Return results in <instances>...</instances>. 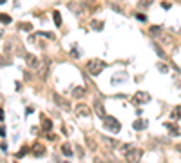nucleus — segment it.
<instances>
[{
  "label": "nucleus",
  "instance_id": "obj_16",
  "mask_svg": "<svg viewBox=\"0 0 181 163\" xmlns=\"http://www.w3.org/2000/svg\"><path fill=\"white\" fill-rule=\"evenodd\" d=\"M62 152L67 156V158H71V156H72V149H71V145H69V143H64V145H62Z\"/></svg>",
  "mask_w": 181,
  "mask_h": 163
},
{
  "label": "nucleus",
  "instance_id": "obj_3",
  "mask_svg": "<svg viewBox=\"0 0 181 163\" xmlns=\"http://www.w3.org/2000/svg\"><path fill=\"white\" fill-rule=\"evenodd\" d=\"M123 152H125V160L127 161H138L141 158V151L139 149H130V145H123Z\"/></svg>",
  "mask_w": 181,
  "mask_h": 163
},
{
  "label": "nucleus",
  "instance_id": "obj_26",
  "mask_svg": "<svg viewBox=\"0 0 181 163\" xmlns=\"http://www.w3.org/2000/svg\"><path fill=\"white\" fill-rule=\"evenodd\" d=\"M136 18L139 22H147V15H143V13H136Z\"/></svg>",
  "mask_w": 181,
  "mask_h": 163
},
{
  "label": "nucleus",
  "instance_id": "obj_7",
  "mask_svg": "<svg viewBox=\"0 0 181 163\" xmlns=\"http://www.w3.org/2000/svg\"><path fill=\"white\" fill-rule=\"evenodd\" d=\"M33 154H35L36 158H42V156H45V147L42 143H35L33 145Z\"/></svg>",
  "mask_w": 181,
  "mask_h": 163
},
{
  "label": "nucleus",
  "instance_id": "obj_11",
  "mask_svg": "<svg viewBox=\"0 0 181 163\" xmlns=\"http://www.w3.org/2000/svg\"><path fill=\"white\" fill-rule=\"evenodd\" d=\"M132 127L136 129V131H141V129L147 127V120H136V121L132 123Z\"/></svg>",
  "mask_w": 181,
  "mask_h": 163
},
{
  "label": "nucleus",
  "instance_id": "obj_24",
  "mask_svg": "<svg viewBox=\"0 0 181 163\" xmlns=\"http://www.w3.org/2000/svg\"><path fill=\"white\" fill-rule=\"evenodd\" d=\"M36 35H42V36H45V38H49V40H55V35L53 33H45V31H38Z\"/></svg>",
  "mask_w": 181,
  "mask_h": 163
},
{
  "label": "nucleus",
  "instance_id": "obj_6",
  "mask_svg": "<svg viewBox=\"0 0 181 163\" xmlns=\"http://www.w3.org/2000/svg\"><path fill=\"white\" fill-rule=\"evenodd\" d=\"M25 64H27L31 69H38L40 67V60L35 56V54H31V53H25Z\"/></svg>",
  "mask_w": 181,
  "mask_h": 163
},
{
  "label": "nucleus",
  "instance_id": "obj_14",
  "mask_svg": "<svg viewBox=\"0 0 181 163\" xmlns=\"http://www.w3.org/2000/svg\"><path fill=\"white\" fill-rule=\"evenodd\" d=\"M152 2H154V0H139V2H138V8H139V9H149L150 5H152Z\"/></svg>",
  "mask_w": 181,
  "mask_h": 163
},
{
  "label": "nucleus",
  "instance_id": "obj_5",
  "mask_svg": "<svg viewBox=\"0 0 181 163\" xmlns=\"http://www.w3.org/2000/svg\"><path fill=\"white\" fill-rule=\"evenodd\" d=\"M53 100H55V103H56L58 107L65 109V111H69V109H71V103H69V101H67L64 96H60L58 92H55V94H53Z\"/></svg>",
  "mask_w": 181,
  "mask_h": 163
},
{
  "label": "nucleus",
  "instance_id": "obj_28",
  "mask_svg": "<svg viewBox=\"0 0 181 163\" xmlns=\"http://www.w3.org/2000/svg\"><path fill=\"white\" fill-rule=\"evenodd\" d=\"M158 69L161 71V73H167V71H169V69H167V65H163V64H159V65H158Z\"/></svg>",
  "mask_w": 181,
  "mask_h": 163
},
{
  "label": "nucleus",
  "instance_id": "obj_27",
  "mask_svg": "<svg viewBox=\"0 0 181 163\" xmlns=\"http://www.w3.org/2000/svg\"><path fill=\"white\" fill-rule=\"evenodd\" d=\"M161 8H163V9H170L172 4H170V2H161Z\"/></svg>",
  "mask_w": 181,
  "mask_h": 163
},
{
  "label": "nucleus",
  "instance_id": "obj_23",
  "mask_svg": "<svg viewBox=\"0 0 181 163\" xmlns=\"http://www.w3.org/2000/svg\"><path fill=\"white\" fill-rule=\"evenodd\" d=\"M27 152H29V149H27V147H24V149H20V151L16 152V158H24V156H25V154H27Z\"/></svg>",
  "mask_w": 181,
  "mask_h": 163
},
{
  "label": "nucleus",
  "instance_id": "obj_13",
  "mask_svg": "<svg viewBox=\"0 0 181 163\" xmlns=\"http://www.w3.org/2000/svg\"><path fill=\"white\" fill-rule=\"evenodd\" d=\"M72 96H74V98L85 96V89H83V87H74V89H72Z\"/></svg>",
  "mask_w": 181,
  "mask_h": 163
},
{
  "label": "nucleus",
  "instance_id": "obj_21",
  "mask_svg": "<svg viewBox=\"0 0 181 163\" xmlns=\"http://www.w3.org/2000/svg\"><path fill=\"white\" fill-rule=\"evenodd\" d=\"M20 29H24V31H33V25L29 24V22H20Z\"/></svg>",
  "mask_w": 181,
  "mask_h": 163
},
{
  "label": "nucleus",
  "instance_id": "obj_9",
  "mask_svg": "<svg viewBox=\"0 0 181 163\" xmlns=\"http://www.w3.org/2000/svg\"><path fill=\"white\" fill-rule=\"evenodd\" d=\"M94 112L98 114L100 118H105V116H107L105 107H103V103H102V101H94Z\"/></svg>",
  "mask_w": 181,
  "mask_h": 163
},
{
  "label": "nucleus",
  "instance_id": "obj_20",
  "mask_svg": "<svg viewBox=\"0 0 181 163\" xmlns=\"http://www.w3.org/2000/svg\"><path fill=\"white\" fill-rule=\"evenodd\" d=\"M53 18H55V24H56L58 27L62 25V15H60L58 11H55V13H53Z\"/></svg>",
  "mask_w": 181,
  "mask_h": 163
},
{
  "label": "nucleus",
  "instance_id": "obj_1",
  "mask_svg": "<svg viewBox=\"0 0 181 163\" xmlns=\"http://www.w3.org/2000/svg\"><path fill=\"white\" fill-rule=\"evenodd\" d=\"M105 65H107V64L103 62V60L94 58V60H91V62L87 64V71H89V74H92V76H98V74L105 69Z\"/></svg>",
  "mask_w": 181,
  "mask_h": 163
},
{
  "label": "nucleus",
  "instance_id": "obj_29",
  "mask_svg": "<svg viewBox=\"0 0 181 163\" xmlns=\"http://www.w3.org/2000/svg\"><path fill=\"white\" fill-rule=\"evenodd\" d=\"M0 136H5V127H0Z\"/></svg>",
  "mask_w": 181,
  "mask_h": 163
},
{
  "label": "nucleus",
  "instance_id": "obj_12",
  "mask_svg": "<svg viewBox=\"0 0 181 163\" xmlns=\"http://www.w3.org/2000/svg\"><path fill=\"white\" fill-rule=\"evenodd\" d=\"M42 129H44V131H51V129H53V121L49 120V118H42Z\"/></svg>",
  "mask_w": 181,
  "mask_h": 163
},
{
  "label": "nucleus",
  "instance_id": "obj_25",
  "mask_svg": "<svg viewBox=\"0 0 181 163\" xmlns=\"http://www.w3.org/2000/svg\"><path fill=\"white\" fill-rule=\"evenodd\" d=\"M152 45H154V49H156V53H158V54H159V56H161V58H165V53H163V51H161V47H159V45H158V44H152Z\"/></svg>",
  "mask_w": 181,
  "mask_h": 163
},
{
  "label": "nucleus",
  "instance_id": "obj_8",
  "mask_svg": "<svg viewBox=\"0 0 181 163\" xmlns=\"http://www.w3.org/2000/svg\"><path fill=\"white\" fill-rule=\"evenodd\" d=\"M76 112H78V116H85V118L91 116V109L87 107V105H83V103H80L76 107Z\"/></svg>",
  "mask_w": 181,
  "mask_h": 163
},
{
  "label": "nucleus",
  "instance_id": "obj_4",
  "mask_svg": "<svg viewBox=\"0 0 181 163\" xmlns=\"http://www.w3.org/2000/svg\"><path fill=\"white\" fill-rule=\"evenodd\" d=\"M150 100H152V96H150L149 92H145V91H138V92H136V94L132 96V101H134L136 105H143V103H149Z\"/></svg>",
  "mask_w": 181,
  "mask_h": 163
},
{
  "label": "nucleus",
  "instance_id": "obj_19",
  "mask_svg": "<svg viewBox=\"0 0 181 163\" xmlns=\"http://www.w3.org/2000/svg\"><path fill=\"white\" fill-rule=\"evenodd\" d=\"M91 27H92V29H96V31H102V29H103V22L92 20V22H91Z\"/></svg>",
  "mask_w": 181,
  "mask_h": 163
},
{
  "label": "nucleus",
  "instance_id": "obj_15",
  "mask_svg": "<svg viewBox=\"0 0 181 163\" xmlns=\"http://www.w3.org/2000/svg\"><path fill=\"white\" fill-rule=\"evenodd\" d=\"M125 80H127L125 73H116V76L112 78V84H120V82H125Z\"/></svg>",
  "mask_w": 181,
  "mask_h": 163
},
{
  "label": "nucleus",
  "instance_id": "obj_10",
  "mask_svg": "<svg viewBox=\"0 0 181 163\" xmlns=\"http://www.w3.org/2000/svg\"><path fill=\"white\" fill-rule=\"evenodd\" d=\"M165 127L169 129V131H172V134H174V136H178V134H179V127H178L176 123H172V121H167Z\"/></svg>",
  "mask_w": 181,
  "mask_h": 163
},
{
  "label": "nucleus",
  "instance_id": "obj_17",
  "mask_svg": "<svg viewBox=\"0 0 181 163\" xmlns=\"http://www.w3.org/2000/svg\"><path fill=\"white\" fill-rule=\"evenodd\" d=\"M0 22H2V24H11L13 18L8 15V13H0Z\"/></svg>",
  "mask_w": 181,
  "mask_h": 163
},
{
  "label": "nucleus",
  "instance_id": "obj_2",
  "mask_svg": "<svg viewBox=\"0 0 181 163\" xmlns=\"http://www.w3.org/2000/svg\"><path fill=\"white\" fill-rule=\"evenodd\" d=\"M103 125H105V129L109 132H120V129H122V123L116 120V118H112V116H105L103 118Z\"/></svg>",
  "mask_w": 181,
  "mask_h": 163
},
{
  "label": "nucleus",
  "instance_id": "obj_22",
  "mask_svg": "<svg viewBox=\"0 0 181 163\" xmlns=\"http://www.w3.org/2000/svg\"><path fill=\"white\" fill-rule=\"evenodd\" d=\"M159 31H161V27H159V25H152L150 27V35H154V36H158Z\"/></svg>",
  "mask_w": 181,
  "mask_h": 163
},
{
  "label": "nucleus",
  "instance_id": "obj_31",
  "mask_svg": "<svg viewBox=\"0 0 181 163\" xmlns=\"http://www.w3.org/2000/svg\"><path fill=\"white\" fill-rule=\"evenodd\" d=\"M2 4H5V0H0V5H2Z\"/></svg>",
  "mask_w": 181,
  "mask_h": 163
},
{
  "label": "nucleus",
  "instance_id": "obj_30",
  "mask_svg": "<svg viewBox=\"0 0 181 163\" xmlns=\"http://www.w3.org/2000/svg\"><path fill=\"white\" fill-rule=\"evenodd\" d=\"M4 116H5V114H4V109H0V120H5Z\"/></svg>",
  "mask_w": 181,
  "mask_h": 163
},
{
  "label": "nucleus",
  "instance_id": "obj_18",
  "mask_svg": "<svg viewBox=\"0 0 181 163\" xmlns=\"http://www.w3.org/2000/svg\"><path fill=\"white\" fill-rule=\"evenodd\" d=\"M170 118H174V120H179V118H181V105H178V107H176V109L172 111Z\"/></svg>",
  "mask_w": 181,
  "mask_h": 163
}]
</instances>
